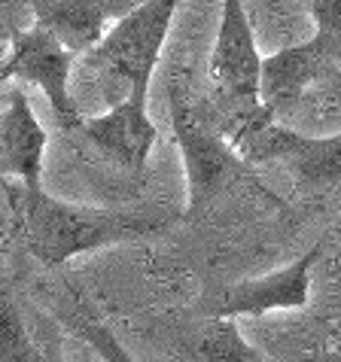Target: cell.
Here are the masks:
<instances>
[{
  "instance_id": "cell-6",
  "label": "cell",
  "mask_w": 341,
  "mask_h": 362,
  "mask_svg": "<svg viewBox=\"0 0 341 362\" xmlns=\"http://www.w3.org/2000/svg\"><path fill=\"white\" fill-rule=\"evenodd\" d=\"M76 52L67 49L52 31L40 25H31L28 31L16 34L9 43L6 58H0V86L6 79H18V83H31L49 98L62 128L83 125L76 100L70 98V70H74Z\"/></svg>"
},
{
  "instance_id": "cell-16",
  "label": "cell",
  "mask_w": 341,
  "mask_h": 362,
  "mask_svg": "<svg viewBox=\"0 0 341 362\" xmlns=\"http://www.w3.org/2000/svg\"><path fill=\"white\" fill-rule=\"evenodd\" d=\"M333 235L341 240V216H338V223H335V228H333Z\"/></svg>"
},
{
  "instance_id": "cell-1",
  "label": "cell",
  "mask_w": 341,
  "mask_h": 362,
  "mask_svg": "<svg viewBox=\"0 0 341 362\" xmlns=\"http://www.w3.org/2000/svg\"><path fill=\"white\" fill-rule=\"evenodd\" d=\"M22 247L40 265L58 268L76 256L132 244L162 228V219L125 210L88 207L55 198L43 189H18L9 198Z\"/></svg>"
},
{
  "instance_id": "cell-4",
  "label": "cell",
  "mask_w": 341,
  "mask_h": 362,
  "mask_svg": "<svg viewBox=\"0 0 341 362\" xmlns=\"http://www.w3.org/2000/svg\"><path fill=\"white\" fill-rule=\"evenodd\" d=\"M177 6L180 0H140L110 25L101 43L86 55L88 64L125 83L128 95L149 98V83L174 25Z\"/></svg>"
},
{
  "instance_id": "cell-8",
  "label": "cell",
  "mask_w": 341,
  "mask_h": 362,
  "mask_svg": "<svg viewBox=\"0 0 341 362\" xmlns=\"http://www.w3.org/2000/svg\"><path fill=\"white\" fill-rule=\"evenodd\" d=\"M323 256V244H314L277 271H268L262 277H247L238 284L219 289L210 301L207 317H265L274 310H302L311 301V274H314L317 259Z\"/></svg>"
},
{
  "instance_id": "cell-12",
  "label": "cell",
  "mask_w": 341,
  "mask_h": 362,
  "mask_svg": "<svg viewBox=\"0 0 341 362\" xmlns=\"http://www.w3.org/2000/svg\"><path fill=\"white\" fill-rule=\"evenodd\" d=\"M170 354L180 362H268L232 317H202L170 338Z\"/></svg>"
},
{
  "instance_id": "cell-7",
  "label": "cell",
  "mask_w": 341,
  "mask_h": 362,
  "mask_svg": "<svg viewBox=\"0 0 341 362\" xmlns=\"http://www.w3.org/2000/svg\"><path fill=\"white\" fill-rule=\"evenodd\" d=\"M341 64V37H329L314 31V37L302 40L296 46L277 49L262 58V107L272 116H287L308 88L333 76Z\"/></svg>"
},
{
  "instance_id": "cell-3",
  "label": "cell",
  "mask_w": 341,
  "mask_h": 362,
  "mask_svg": "<svg viewBox=\"0 0 341 362\" xmlns=\"http://www.w3.org/2000/svg\"><path fill=\"white\" fill-rule=\"evenodd\" d=\"M168 113L186 174V216H198L229 186L244 180L250 162L223 132L207 125V119L198 113V107L180 83L168 86Z\"/></svg>"
},
{
  "instance_id": "cell-2",
  "label": "cell",
  "mask_w": 341,
  "mask_h": 362,
  "mask_svg": "<svg viewBox=\"0 0 341 362\" xmlns=\"http://www.w3.org/2000/svg\"><path fill=\"white\" fill-rule=\"evenodd\" d=\"M226 137L250 165H287L293 180L308 192L341 186V132L302 134L259 107L253 113H238V125Z\"/></svg>"
},
{
  "instance_id": "cell-14",
  "label": "cell",
  "mask_w": 341,
  "mask_h": 362,
  "mask_svg": "<svg viewBox=\"0 0 341 362\" xmlns=\"http://www.w3.org/2000/svg\"><path fill=\"white\" fill-rule=\"evenodd\" d=\"M74 329L88 341V344L95 347V354L101 356L104 362H137V359L122 347V341H119L104 323H98V320H88V317H83V314H76V317H74Z\"/></svg>"
},
{
  "instance_id": "cell-13",
  "label": "cell",
  "mask_w": 341,
  "mask_h": 362,
  "mask_svg": "<svg viewBox=\"0 0 341 362\" xmlns=\"http://www.w3.org/2000/svg\"><path fill=\"white\" fill-rule=\"evenodd\" d=\"M0 362H52L34 344L9 293H0Z\"/></svg>"
},
{
  "instance_id": "cell-5",
  "label": "cell",
  "mask_w": 341,
  "mask_h": 362,
  "mask_svg": "<svg viewBox=\"0 0 341 362\" xmlns=\"http://www.w3.org/2000/svg\"><path fill=\"white\" fill-rule=\"evenodd\" d=\"M262 52L256 46V34L250 25L244 0H223L219 28L210 49L207 76L214 92L229 100L238 113H253L262 107Z\"/></svg>"
},
{
  "instance_id": "cell-10",
  "label": "cell",
  "mask_w": 341,
  "mask_h": 362,
  "mask_svg": "<svg viewBox=\"0 0 341 362\" xmlns=\"http://www.w3.org/2000/svg\"><path fill=\"white\" fill-rule=\"evenodd\" d=\"M46 128L40 125L31 100L13 88L6 110L0 113V177H18L25 189H43Z\"/></svg>"
},
{
  "instance_id": "cell-15",
  "label": "cell",
  "mask_w": 341,
  "mask_h": 362,
  "mask_svg": "<svg viewBox=\"0 0 341 362\" xmlns=\"http://www.w3.org/2000/svg\"><path fill=\"white\" fill-rule=\"evenodd\" d=\"M308 13L320 34L341 37V0H308Z\"/></svg>"
},
{
  "instance_id": "cell-11",
  "label": "cell",
  "mask_w": 341,
  "mask_h": 362,
  "mask_svg": "<svg viewBox=\"0 0 341 362\" xmlns=\"http://www.w3.org/2000/svg\"><path fill=\"white\" fill-rule=\"evenodd\" d=\"M34 25L52 31L76 55H88L110 31L116 0H31Z\"/></svg>"
},
{
  "instance_id": "cell-9",
  "label": "cell",
  "mask_w": 341,
  "mask_h": 362,
  "mask_svg": "<svg viewBox=\"0 0 341 362\" xmlns=\"http://www.w3.org/2000/svg\"><path fill=\"white\" fill-rule=\"evenodd\" d=\"M79 134L101 149L107 158H113L119 168H125L128 174L140 177L149 165L153 146L158 140V128L149 119L146 98L144 95H125L116 100L113 107L101 116L83 119Z\"/></svg>"
}]
</instances>
